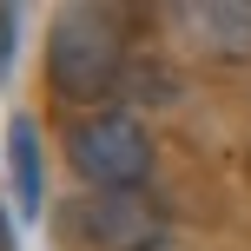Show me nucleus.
I'll return each instance as SVG.
<instances>
[{"mask_svg":"<svg viewBox=\"0 0 251 251\" xmlns=\"http://www.w3.org/2000/svg\"><path fill=\"white\" fill-rule=\"evenodd\" d=\"M119 79H126V33H119L113 13H100V7L53 13V26H47V86L66 106L100 113V106H113Z\"/></svg>","mask_w":251,"mask_h":251,"instance_id":"1","label":"nucleus"},{"mask_svg":"<svg viewBox=\"0 0 251 251\" xmlns=\"http://www.w3.org/2000/svg\"><path fill=\"white\" fill-rule=\"evenodd\" d=\"M60 152H66V165H73V178L86 192H139L152 178V132L126 106L79 113L60 132Z\"/></svg>","mask_w":251,"mask_h":251,"instance_id":"2","label":"nucleus"},{"mask_svg":"<svg viewBox=\"0 0 251 251\" xmlns=\"http://www.w3.org/2000/svg\"><path fill=\"white\" fill-rule=\"evenodd\" d=\"M60 225L86 251H152L159 245V212L139 192H79Z\"/></svg>","mask_w":251,"mask_h":251,"instance_id":"3","label":"nucleus"},{"mask_svg":"<svg viewBox=\"0 0 251 251\" xmlns=\"http://www.w3.org/2000/svg\"><path fill=\"white\" fill-rule=\"evenodd\" d=\"M7 178H13V212H20V225L47 218V146H40V132H33L26 113L7 119Z\"/></svg>","mask_w":251,"mask_h":251,"instance_id":"4","label":"nucleus"},{"mask_svg":"<svg viewBox=\"0 0 251 251\" xmlns=\"http://www.w3.org/2000/svg\"><path fill=\"white\" fill-rule=\"evenodd\" d=\"M185 33L199 40V47L225 53V60H245L251 53V7H205V13H185Z\"/></svg>","mask_w":251,"mask_h":251,"instance_id":"5","label":"nucleus"},{"mask_svg":"<svg viewBox=\"0 0 251 251\" xmlns=\"http://www.w3.org/2000/svg\"><path fill=\"white\" fill-rule=\"evenodd\" d=\"M13 53H20V7H0V79L13 73Z\"/></svg>","mask_w":251,"mask_h":251,"instance_id":"6","label":"nucleus"},{"mask_svg":"<svg viewBox=\"0 0 251 251\" xmlns=\"http://www.w3.org/2000/svg\"><path fill=\"white\" fill-rule=\"evenodd\" d=\"M13 225L20 218H7V205H0V251H13Z\"/></svg>","mask_w":251,"mask_h":251,"instance_id":"7","label":"nucleus"}]
</instances>
